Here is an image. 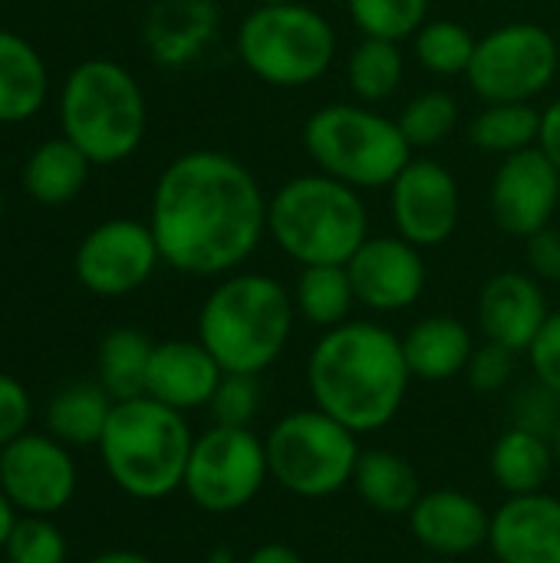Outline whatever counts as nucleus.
Wrapping results in <instances>:
<instances>
[{
    "mask_svg": "<svg viewBox=\"0 0 560 563\" xmlns=\"http://www.w3.org/2000/svg\"><path fill=\"white\" fill-rule=\"evenodd\" d=\"M149 228L162 264L172 271L228 277L267 238V195L241 158L218 148H191L158 172Z\"/></svg>",
    "mask_w": 560,
    "mask_h": 563,
    "instance_id": "obj_1",
    "label": "nucleus"
},
{
    "mask_svg": "<svg viewBox=\"0 0 560 563\" xmlns=\"http://www.w3.org/2000/svg\"><path fill=\"white\" fill-rule=\"evenodd\" d=\"M307 393L317 409L370 435L386 429L409 396L403 336L373 320H347L323 330L304 366Z\"/></svg>",
    "mask_w": 560,
    "mask_h": 563,
    "instance_id": "obj_2",
    "label": "nucleus"
},
{
    "mask_svg": "<svg viewBox=\"0 0 560 563\" xmlns=\"http://www.w3.org/2000/svg\"><path fill=\"white\" fill-rule=\"evenodd\" d=\"M290 290L261 271H234L215 284L198 310V340L224 373L261 376L294 336Z\"/></svg>",
    "mask_w": 560,
    "mask_h": 563,
    "instance_id": "obj_3",
    "label": "nucleus"
},
{
    "mask_svg": "<svg viewBox=\"0 0 560 563\" xmlns=\"http://www.w3.org/2000/svg\"><path fill=\"white\" fill-rule=\"evenodd\" d=\"M267 238L300 267L347 264L370 238L363 191L323 172L287 178L267 198Z\"/></svg>",
    "mask_w": 560,
    "mask_h": 563,
    "instance_id": "obj_4",
    "label": "nucleus"
},
{
    "mask_svg": "<svg viewBox=\"0 0 560 563\" xmlns=\"http://www.w3.org/2000/svg\"><path fill=\"white\" fill-rule=\"evenodd\" d=\"M59 132L96 165L132 158L149 132V102L139 79L116 59H83L59 89Z\"/></svg>",
    "mask_w": 560,
    "mask_h": 563,
    "instance_id": "obj_5",
    "label": "nucleus"
},
{
    "mask_svg": "<svg viewBox=\"0 0 560 563\" xmlns=\"http://www.w3.org/2000/svg\"><path fill=\"white\" fill-rule=\"evenodd\" d=\"M191 445L195 432L185 412L139 396L112 406L96 449L116 488L135 501H162L185 485Z\"/></svg>",
    "mask_w": 560,
    "mask_h": 563,
    "instance_id": "obj_6",
    "label": "nucleus"
},
{
    "mask_svg": "<svg viewBox=\"0 0 560 563\" xmlns=\"http://www.w3.org/2000/svg\"><path fill=\"white\" fill-rule=\"evenodd\" d=\"M300 142L317 172L356 191L389 188L413 162L399 122L366 102H327L314 109Z\"/></svg>",
    "mask_w": 560,
    "mask_h": 563,
    "instance_id": "obj_7",
    "label": "nucleus"
},
{
    "mask_svg": "<svg viewBox=\"0 0 560 563\" xmlns=\"http://www.w3.org/2000/svg\"><path fill=\"white\" fill-rule=\"evenodd\" d=\"M241 66L274 89H307L337 59V30L310 3L254 7L238 26Z\"/></svg>",
    "mask_w": 560,
    "mask_h": 563,
    "instance_id": "obj_8",
    "label": "nucleus"
},
{
    "mask_svg": "<svg viewBox=\"0 0 560 563\" xmlns=\"http://www.w3.org/2000/svg\"><path fill=\"white\" fill-rule=\"evenodd\" d=\"M271 482L304 501L340 495L356 472V432L327 416L323 409H294L281 416L264 435Z\"/></svg>",
    "mask_w": 560,
    "mask_h": 563,
    "instance_id": "obj_9",
    "label": "nucleus"
},
{
    "mask_svg": "<svg viewBox=\"0 0 560 563\" xmlns=\"http://www.w3.org/2000/svg\"><path fill=\"white\" fill-rule=\"evenodd\" d=\"M558 69V36L541 23L515 20L479 36L465 82L482 102H535L554 86Z\"/></svg>",
    "mask_w": 560,
    "mask_h": 563,
    "instance_id": "obj_10",
    "label": "nucleus"
},
{
    "mask_svg": "<svg viewBox=\"0 0 560 563\" xmlns=\"http://www.w3.org/2000/svg\"><path fill=\"white\" fill-rule=\"evenodd\" d=\"M267 478L264 439L254 429L211 426L195 435L182 492L208 515H234L261 495Z\"/></svg>",
    "mask_w": 560,
    "mask_h": 563,
    "instance_id": "obj_11",
    "label": "nucleus"
},
{
    "mask_svg": "<svg viewBox=\"0 0 560 563\" xmlns=\"http://www.w3.org/2000/svg\"><path fill=\"white\" fill-rule=\"evenodd\" d=\"M162 264L149 221L109 218L83 234L73 274L92 297H129L145 287Z\"/></svg>",
    "mask_w": 560,
    "mask_h": 563,
    "instance_id": "obj_12",
    "label": "nucleus"
},
{
    "mask_svg": "<svg viewBox=\"0 0 560 563\" xmlns=\"http://www.w3.org/2000/svg\"><path fill=\"white\" fill-rule=\"evenodd\" d=\"M389 191V218L399 238L432 251L452 241L462 221L459 178L436 158H413Z\"/></svg>",
    "mask_w": 560,
    "mask_h": 563,
    "instance_id": "obj_13",
    "label": "nucleus"
},
{
    "mask_svg": "<svg viewBox=\"0 0 560 563\" xmlns=\"http://www.w3.org/2000/svg\"><path fill=\"white\" fill-rule=\"evenodd\" d=\"M0 488L20 515H56L76 495V462L53 435L23 432L0 449Z\"/></svg>",
    "mask_w": 560,
    "mask_h": 563,
    "instance_id": "obj_14",
    "label": "nucleus"
},
{
    "mask_svg": "<svg viewBox=\"0 0 560 563\" xmlns=\"http://www.w3.org/2000/svg\"><path fill=\"white\" fill-rule=\"evenodd\" d=\"M558 205L560 172L538 145L498 162L488 185V211L502 234L528 241L554 221Z\"/></svg>",
    "mask_w": 560,
    "mask_h": 563,
    "instance_id": "obj_15",
    "label": "nucleus"
},
{
    "mask_svg": "<svg viewBox=\"0 0 560 563\" xmlns=\"http://www.w3.org/2000/svg\"><path fill=\"white\" fill-rule=\"evenodd\" d=\"M356 307L373 313H399L419 303L429 284L422 247L399 234H370L347 261Z\"/></svg>",
    "mask_w": 560,
    "mask_h": 563,
    "instance_id": "obj_16",
    "label": "nucleus"
},
{
    "mask_svg": "<svg viewBox=\"0 0 560 563\" xmlns=\"http://www.w3.org/2000/svg\"><path fill=\"white\" fill-rule=\"evenodd\" d=\"M479 330L488 343L508 346L515 353H528L548 323V297L541 280L525 271H502L485 280L475 303Z\"/></svg>",
    "mask_w": 560,
    "mask_h": 563,
    "instance_id": "obj_17",
    "label": "nucleus"
},
{
    "mask_svg": "<svg viewBox=\"0 0 560 563\" xmlns=\"http://www.w3.org/2000/svg\"><path fill=\"white\" fill-rule=\"evenodd\" d=\"M413 541L439 561L469 558L472 551L488 544V521L492 515L482 508L479 498L455 492V488H436L422 492L413 511L406 515Z\"/></svg>",
    "mask_w": 560,
    "mask_h": 563,
    "instance_id": "obj_18",
    "label": "nucleus"
},
{
    "mask_svg": "<svg viewBox=\"0 0 560 563\" xmlns=\"http://www.w3.org/2000/svg\"><path fill=\"white\" fill-rule=\"evenodd\" d=\"M498 563H560V498L548 492L505 498L488 521V544Z\"/></svg>",
    "mask_w": 560,
    "mask_h": 563,
    "instance_id": "obj_19",
    "label": "nucleus"
},
{
    "mask_svg": "<svg viewBox=\"0 0 560 563\" xmlns=\"http://www.w3.org/2000/svg\"><path fill=\"white\" fill-rule=\"evenodd\" d=\"M221 10L215 0H155L142 23V40L158 66L182 69L218 40Z\"/></svg>",
    "mask_w": 560,
    "mask_h": 563,
    "instance_id": "obj_20",
    "label": "nucleus"
},
{
    "mask_svg": "<svg viewBox=\"0 0 560 563\" xmlns=\"http://www.w3.org/2000/svg\"><path fill=\"white\" fill-rule=\"evenodd\" d=\"M221 376L224 369L201 340H165L152 350L145 396L188 416L191 409H208Z\"/></svg>",
    "mask_w": 560,
    "mask_h": 563,
    "instance_id": "obj_21",
    "label": "nucleus"
},
{
    "mask_svg": "<svg viewBox=\"0 0 560 563\" xmlns=\"http://www.w3.org/2000/svg\"><path fill=\"white\" fill-rule=\"evenodd\" d=\"M403 353H406V366L413 379L446 383L465 373L475 353V336L462 320L449 313H432V317L416 320L403 333Z\"/></svg>",
    "mask_w": 560,
    "mask_h": 563,
    "instance_id": "obj_22",
    "label": "nucleus"
},
{
    "mask_svg": "<svg viewBox=\"0 0 560 563\" xmlns=\"http://www.w3.org/2000/svg\"><path fill=\"white\" fill-rule=\"evenodd\" d=\"M50 92V73L40 49L20 33L0 30V125L33 119Z\"/></svg>",
    "mask_w": 560,
    "mask_h": 563,
    "instance_id": "obj_23",
    "label": "nucleus"
},
{
    "mask_svg": "<svg viewBox=\"0 0 560 563\" xmlns=\"http://www.w3.org/2000/svg\"><path fill=\"white\" fill-rule=\"evenodd\" d=\"M554 468H558L554 442L518 426H508L488 452L492 482L505 492V498L545 492Z\"/></svg>",
    "mask_w": 560,
    "mask_h": 563,
    "instance_id": "obj_24",
    "label": "nucleus"
},
{
    "mask_svg": "<svg viewBox=\"0 0 560 563\" xmlns=\"http://www.w3.org/2000/svg\"><path fill=\"white\" fill-rule=\"evenodd\" d=\"M350 488L370 511L386 518L409 515L422 495L419 475L409 465V459L389 449H363Z\"/></svg>",
    "mask_w": 560,
    "mask_h": 563,
    "instance_id": "obj_25",
    "label": "nucleus"
},
{
    "mask_svg": "<svg viewBox=\"0 0 560 563\" xmlns=\"http://www.w3.org/2000/svg\"><path fill=\"white\" fill-rule=\"evenodd\" d=\"M96 165L66 139V135H56V139H46L40 142L26 162H23V191L36 201V205H46V208H56V205H66L73 201L86 181H89V172Z\"/></svg>",
    "mask_w": 560,
    "mask_h": 563,
    "instance_id": "obj_26",
    "label": "nucleus"
},
{
    "mask_svg": "<svg viewBox=\"0 0 560 563\" xmlns=\"http://www.w3.org/2000/svg\"><path fill=\"white\" fill-rule=\"evenodd\" d=\"M116 399L99 383H76L59 389L46 406V432L69 449L99 445Z\"/></svg>",
    "mask_w": 560,
    "mask_h": 563,
    "instance_id": "obj_27",
    "label": "nucleus"
},
{
    "mask_svg": "<svg viewBox=\"0 0 560 563\" xmlns=\"http://www.w3.org/2000/svg\"><path fill=\"white\" fill-rule=\"evenodd\" d=\"M294 310L304 323L317 330H333L347 320H353L356 294L347 274V264H310L300 267L294 280Z\"/></svg>",
    "mask_w": 560,
    "mask_h": 563,
    "instance_id": "obj_28",
    "label": "nucleus"
},
{
    "mask_svg": "<svg viewBox=\"0 0 560 563\" xmlns=\"http://www.w3.org/2000/svg\"><path fill=\"white\" fill-rule=\"evenodd\" d=\"M152 350H155V343L142 330H135V327H116V330H109L102 336V343H99V353H96L99 386L116 402L145 396Z\"/></svg>",
    "mask_w": 560,
    "mask_h": 563,
    "instance_id": "obj_29",
    "label": "nucleus"
},
{
    "mask_svg": "<svg viewBox=\"0 0 560 563\" xmlns=\"http://www.w3.org/2000/svg\"><path fill=\"white\" fill-rule=\"evenodd\" d=\"M541 135V109L531 102H485L469 122V142L479 152L508 158L525 148H535Z\"/></svg>",
    "mask_w": 560,
    "mask_h": 563,
    "instance_id": "obj_30",
    "label": "nucleus"
},
{
    "mask_svg": "<svg viewBox=\"0 0 560 563\" xmlns=\"http://www.w3.org/2000/svg\"><path fill=\"white\" fill-rule=\"evenodd\" d=\"M403 76H406L403 43L363 36L347 56V82L356 102H366V106L389 102L399 92Z\"/></svg>",
    "mask_w": 560,
    "mask_h": 563,
    "instance_id": "obj_31",
    "label": "nucleus"
},
{
    "mask_svg": "<svg viewBox=\"0 0 560 563\" xmlns=\"http://www.w3.org/2000/svg\"><path fill=\"white\" fill-rule=\"evenodd\" d=\"M475 46H479V36L459 20H426L413 36L416 63L439 79L465 76L472 66Z\"/></svg>",
    "mask_w": 560,
    "mask_h": 563,
    "instance_id": "obj_32",
    "label": "nucleus"
},
{
    "mask_svg": "<svg viewBox=\"0 0 560 563\" xmlns=\"http://www.w3.org/2000/svg\"><path fill=\"white\" fill-rule=\"evenodd\" d=\"M409 148H436L442 145L459 125V99L446 89H422L416 92L396 115Z\"/></svg>",
    "mask_w": 560,
    "mask_h": 563,
    "instance_id": "obj_33",
    "label": "nucleus"
},
{
    "mask_svg": "<svg viewBox=\"0 0 560 563\" xmlns=\"http://www.w3.org/2000/svg\"><path fill=\"white\" fill-rule=\"evenodd\" d=\"M432 0H347V13L363 36L376 40H413L429 20Z\"/></svg>",
    "mask_w": 560,
    "mask_h": 563,
    "instance_id": "obj_34",
    "label": "nucleus"
},
{
    "mask_svg": "<svg viewBox=\"0 0 560 563\" xmlns=\"http://www.w3.org/2000/svg\"><path fill=\"white\" fill-rule=\"evenodd\" d=\"M3 554L10 563H66V538L50 518L23 515L17 518Z\"/></svg>",
    "mask_w": 560,
    "mask_h": 563,
    "instance_id": "obj_35",
    "label": "nucleus"
},
{
    "mask_svg": "<svg viewBox=\"0 0 560 563\" xmlns=\"http://www.w3.org/2000/svg\"><path fill=\"white\" fill-rule=\"evenodd\" d=\"M257 409H261V383L257 376H244V373H224L208 402L211 426H228V429H251Z\"/></svg>",
    "mask_w": 560,
    "mask_h": 563,
    "instance_id": "obj_36",
    "label": "nucleus"
},
{
    "mask_svg": "<svg viewBox=\"0 0 560 563\" xmlns=\"http://www.w3.org/2000/svg\"><path fill=\"white\" fill-rule=\"evenodd\" d=\"M515 366H518V353L498 343H482L475 346L469 366H465V379L475 393L482 396H495L502 389H508V383L515 379Z\"/></svg>",
    "mask_w": 560,
    "mask_h": 563,
    "instance_id": "obj_37",
    "label": "nucleus"
},
{
    "mask_svg": "<svg viewBox=\"0 0 560 563\" xmlns=\"http://www.w3.org/2000/svg\"><path fill=\"white\" fill-rule=\"evenodd\" d=\"M512 426L528 429V432L545 435V439H554V432L560 429V396L535 379L531 386H525L515 396V402H512Z\"/></svg>",
    "mask_w": 560,
    "mask_h": 563,
    "instance_id": "obj_38",
    "label": "nucleus"
},
{
    "mask_svg": "<svg viewBox=\"0 0 560 563\" xmlns=\"http://www.w3.org/2000/svg\"><path fill=\"white\" fill-rule=\"evenodd\" d=\"M528 360H531L535 379L560 396V310L551 313L548 323L541 327L538 340L528 350Z\"/></svg>",
    "mask_w": 560,
    "mask_h": 563,
    "instance_id": "obj_39",
    "label": "nucleus"
},
{
    "mask_svg": "<svg viewBox=\"0 0 560 563\" xmlns=\"http://www.w3.org/2000/svg\"><path fill=\"white\" fill-rule=\"evenodd\" d=\"M30 422V396L20 379L0 373V449L26 432Z\"/></svg>",
    "mask_w": 560,
    "mask_h": 563,
    "instance_id": "obj_40",
    "label": "nucleus"
},
{
    "mask_svg": "<svg viewBox=\"0 0 560 563\" xmlns=\"http://www.w3.org/2000/svg\"><path fill=\"white\" fill-rule=\"evenodd\" d=\"M525 261H528V274H535L538 280L560 284V228L548 224L535 231L525 241Z\"/></svg>",
    "mask_w": 560,
    "mask_h": 563,
    "instance_id": "obj_41",
    "label": "nucleus"
},
{
    "mask_svg": "<svg viewBox=\"0 0 560 563\" xmlns=\"http://www.w3.org/2000/svg\"><path fill=\"white\" fill-rule=\"evenodd\" d=\"M538 148L545 152V158L560 172V99L541 109V135H538Z\"/></svg>",
    "mask_w": 560,
    "mask_h": 563,
    "instance_id": "obj_42",
    "label": "nucleus"
},
{
    "mask_svg": "<svg viewBox=\"0 0 560 563\" xmlns=\"http://www.w3.org/2000/svg\"><path fill=\"white\" fill-rule=\"evenodd\" d=\"M241 563H304V558L281 541H267V544H257Z\"/></svg>",
    "mask_w": 560,
    "mask_h": 563,
    "instance_id": "obj_43",
    "label": "nucleus"
},
{
    "mask_svg": "<svg viewBox=\"0 0 560 563\" xmlns=\"http://www.w3.org/2000/svg\"><path fill=\"white\" fill-rule=\"evenodd\" d=\"M13 525H17V508H13V501L3 495V488H0V554H3V548H7V541H10Z\"/></svg>",
    "mask_w": 560,
    "mask_h": 563,
    "instance_id": "obj_44",
    "label": "nucleus"
},
{
    "mask_svg": "<svg viewBox=\"0 0 560 563\" xmlns=\"http://www.w3.org/2000/svg\"><path fill=\"white\" fill-rule=\"evenodd\" d=\"M89 563H155V561H149L145 554H135V551H106V554L92 558Z\"/></svg>",
    "mask_w": 560,
    "mask_h": 563,
    "instance_id": "obj_45",
    "label": "nucleus"
},
{
    "mask_svg": "<svg viewBox=\"0 0 560 563\" xmlns=\"http://www.w3.org/2000/svg\"><path fill=\"white\" fill-rule=\"evenodd\" d=\"M205 563H238V558H234L228 548H215V551L208 554V561Z\"/></svg>",
    "mask_w": 560,
    "mask_h": 563,
    "instance_id": "obj_46",
    "label": "nucleus"
},
{
    "mask_svg": "<svg viewBox=\"0 0 560 563\" xmlns=\"http://www.w3.org/2000/svg\"><path fill=\"white\" fill-rule=\"evenodd\" d=\"M271 3H290V0H254V7H271Z\"/></svg>",
    "mask_w": 560,
    "mask_h": 563,
    "instance_id": "obj_47",
    "label": "nucleus"
},
{
    "mask_svg": "<svg viewBox=\"0 0 560 563\" xmlns=\"http://www.w3.org/2000/svg\"><path fill=\"white\" fill-rule=\"evenodd\" d=\"M551 442H554V455H558V465H560V429L554 432V439H551Z\"/></svg>",
    "mask_w": 560,
    "mask_h": 563,
    "instance_id": "obj_48",
    "label": "nucleus"
},
{
    "mask_svg": "<svg viewBox=\"0 0 560 563\" xmlns=\"http://www.w3.org/2000/svg\"><path fill=\"white\" fill-rule=\"evenodd\" d=\"M0 218H3V188H0Z\"/></svg>",
    "mask_w": 560,
    "mask_h": 563,
    "instance_id": "obj_49",
    "label": "nucleus"
},
{
    "mask_svg": "<svg viewBox=\"0 0 560 563\" xmlns=\"http://www.w3.org/2000/svg\"><path fill=\"white\" fill-rule=\"evenodd\" d=\"M429 563H446V561H439V558H432V561H429Z\"/></svg>",
    "mask_w": 560,
    "mask_h": 563,
    "instance_id": "obj_50",
    "label": "nucleus"
}]
</instances>
